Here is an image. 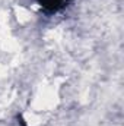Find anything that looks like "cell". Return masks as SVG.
<instances>
[{
    "instance_id": "1",
    "label": "cell",
    "mask_w": 124,
    "mask_h": 126,
    "mask_svg": "<svg viewBox=\"0 0 124 126\" xmlns=\"http://www.w3.org/2000/svg\"><path fill=\"white\" fill-rule=\"evenodd\" d=\"M70 0H37V4L41 7V10L45 15H54L63 10Z\"/></svg>"
}]
</instances>
